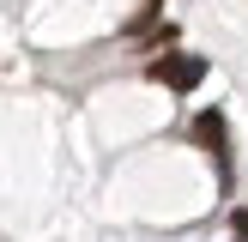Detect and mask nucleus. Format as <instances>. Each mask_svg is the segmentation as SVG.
I'll return each mask as SVG.
<instances>
[{
	"instance_id": "obj_1",
	"label": "nucleus",
	"mask_w": 248,
	"mask_h": 242,
	"mask_svg": "<svg viewBox=\"0 0 248 242\" xmlns=\"http://www.w3.org/2000/svg\"><path fill=\"white\" fill-rule=\"evenodd\" d=\"M152 79L170 85V91H194V85L206 79V60H200V55H170V60H157V67H152Z\"/></svg>"
},
{
	"instance_id": "obj_2",
	"label": "nucleus",
	"mask_w": 248,
	"mask_h": 242,
	"mask_svg": "<svg viewBox=\"0 0 248 242\" xmlns=\"http://www.w3.org/2000/svg\"><path fill=\"white\" fill-rule=\"evenodd\" d=\"M194 139H200L206 151H218V164H224V115H218V109H206V115L194 121Z\"/></svg>"
}]
</instances>
